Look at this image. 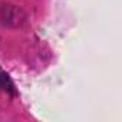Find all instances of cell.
Wrapping results in <instances>:
<instances>
[{"label": "cell", "mask_w": 122, "mask_h": 122, "mask_svg": "<svg viewBox=\"0 0 122 122\" xmlns=\"http://www.w3.org/2000/svg\"><path fill=\"white\" fill-rule=\"evenodd\" d=\"M0 88L5 89L6 92H9V91L13 89V83H12V81L9 79V75H6L2 69H0Z\"/></svg>", "instance_id": "cell-1"}]
</instances>
